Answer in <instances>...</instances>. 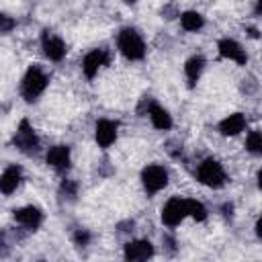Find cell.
Instances as JSON below:
<instances>
[{"label": "cell", "mask_w": 262, "mask_h": 262, "mask_svg": "<svg viewBox=\"0 0 262 262\" xmlns=\"http://www.w3.org/2000/svg\"><path fill=\"white\" fill-rule=\"evenodd\" d=\"M117 47L131 61H137V59L145 57V43H143L141 35L135 29H123L117 37Z\"/></svg>", "instance_id": "7a4b0ae2"}, {"label": "cell", "mask_w": 262, "mask_h": 262, "mask_svg": "<svg viewBox=\"0 0 262 262\" xmlns=\"http://www.w3.org/2000/svg\"><path fill=\"white\" fill-rule=\"evenodd\" d=\"M203 68H205V59H203L201 55H192L190 59H186V63H184V76H186L190 88H192V86L196 84V80L201 78Z\"/></svg>", "instance_id": "e0dca14e"}, {"label": "cell", "mask_w": 262, "mask_h": 262, "mask_svg": "<svg viewBox=\"0 0 262 262\" xmlns=\"http://www.w3.org/2000/svg\"><path fill=\"white\" fill-rule=\"evenodd\" d=\"M47 84H49V78L43 74V70L39 66H31L27 70V74L23 76L20 92H23V96H25L27 102H33V100H37L45 92Z\"/></svg>", "instance_id": "6da1fadb"}, {"label": "cell", "mask_w": 262, "mask_h": 262, "mask_svg": "<svg viewBox=\"0 0 262 262\" xmlns=\"http://www.w3.org/2000/svg\"><path fill=\"white\" fill-rule=\"evenodd\" d=\"M196 178H199L201 184H205V186H209V188H221V186L225 184V180H227L223 166H221L217 160H213V158H207V160H203V162L199 164V168H196Z\"/></svg>", "instance_id": "3957f363"}, {"label": "cell", "mask_w": 262, "mask_h": 262, "mask_svg": "<svg viewBox=\"0 0 262 262\" xmlns=\"http://www.w3.org/2000/svg\"><path fill=\"white\" fill-rule=\"evenodd\" d=\"M20 184V168L18 166H8L0 174V192L2 194H12Z\"/></svg>", "instance_id": "9a60e30c"}, {"label": "cell", "mask_w": 262, "mask_h": 262, "mask_svg": "<svg viewBox=\"0 0 262 262\" xmlns=\"http://www.w3.org/2000/svg\"><path fill=\"white\" fill-rule=\"evenodd\" d=\"M117 123L115 121H108V119H100L98 123H96V127H94V139H96V143L102 147V149H106V147H111L113 143H115V139H117Z\"/></svg>", "instance_id": "ba28073f"}, {"label": "cell", "mask_w": 262, "mask_h": 262, "mask_svg": "<svg viewBox=\"0 0 262 262\" xmlns=\"http://www.w3.org/2000/svg\"><path fill=\"white\" fill-rule=\"evenodd\" d=\"M14 219H16L20 225L29 227V229H37V227L41 225V221H43V213H41L39 207L27 205V207H20V209L14 211Z\"/></svg>", "instance_id": "4fadbf2b"}, {"label": "cell", "mask_w": 262, "mask_h": 262, "mask_svg": "<svg viewBox=\"0 0 262 262\" xmlns=\"http://www.w3.org/2000/svg\"><path fill=\"white\" fill-rule=\"evenodd\" d=\"M12 143L16 149H20L23 154H35L39 149V139L33 131V127L29 125V121H20L14 137H12Z\"/></svg>", "instance_id": "5b68a950"}, {"label": "cell", "mask_w": 262, "mask_h": 262, "mask_svg": "<svg viewBox=\"0 0 262 262\" xmlns=\"http://www.w3.org/2000/svg\"><path fill=\"white\" fill-rule=\"evenodd\" d=\"M246 149L254 156L262 154V133L260 131H250L246 137Z\"/></svg>", "instance_id": "ffe728a7"}, {"label": "cell", "mask_w": 262, "mask_h": 262, "mask_svg": "<svg viewBox=\"0 0 262 262\" xmlns=\"http://www.w3.org/2000/svg\"><path fill=\"white\" fill-rule=\"evenodd\" d=\"M41 47H43L45 57L51 59V61H59V59H63V55H66V51H68L63 39L57 37V35H51V33H45V35H43Z\"/></svg>", "instance_id": "9c48e42d"}, {"label": "cell", "mask_w": 262, "mask_h": 262, "mask_svg": "<svg viewBox=\"0 0 262 262\" xmlns=\"http://www.w3.org/2000/svg\"><path fill=\"white\" fill-rule=\"evenodd\" d=\"M147 115H149V121H151V125H154L156 129L168 131V129L172 127V117H170V113H168L164 106H160V104L154 102V104L149 106Z\"/></svg>", "instance_id": "2e32d148"}, {"label": "cell", "mask_w": 262, "mask_h": 262, "mask_svg": "<svg viewBox=\"0 0 262 262\" xmlns=\"http://www.w3.org/2000/svg\"><path fill=\"white\" fill-rule=\"evenodd\" d=\"M88 242H90V233H88V231H78V233H76V244L86 246Z\"/></svg>", "instance_id": "7402d4cb"}, {"label": "cell", "mask_w": 262, "mask_h": 262, "mask_svg": "<svg viewBox=\"0 0 262 262\" xmlns=\"http://www.w3.org/2000/svg\"><path fill=\"white\" fill-rule=\"evenodd\" d=\"M184 207H186V217H192L194 221H205L207 219V207L201 201L184 199Z\"/></svg>", "instance_id": "d6986e66"}, {"label": "cell", "mask_w": 262, "mask_h": 262, "mask_svg": "<svg viewBox=\"0 0 262 262\" xmlns=\"http://www.w3.org/2000/svg\"><path fill=\"white\" fill-rule=\"evenodd\" d=\"M217 49H219L221 57H225V59H229V61H235V63H239V66H244V63L248 61V55H246L244 47H242L235 39H229V37L221 39V41L217 43Z\"/></svg>", "instance_id": "52a82bcc"}, {"label": "cell", "mask_w": 262, "mask_h": 262, "mask_svg": "<svg viewBox=\"0 0 262 262\" xmlns=\"http://www.w3.org/2000/svg\"><path fill=\"white\" fill-rule=\"evenodd\" d=\"M180 25H182L184 31H192L194 33V31H199V29L205 27V18L196 10H186V12L180 14Z\"/></svg>", "instance_id": "ac0fdd59"}, {"label": "cell", "mask_w": 262, "mask_h": 262, "mask_svg": "<svg viewBox=\"0 0 262 262\" xmlns=\"http://www.w3.org/2000/svg\"><path fill=\"white\" fill-rule=\"evenodd\" d=\"M125 258L131 262H141L154 256V246L147 239H133L129 244H125Z\"/></svg>", "instance_id": "30bf717a"}, {"label": "cell", "mask_w": 262, "mask_h": 262, "mask_svg": "<svg viewBox=\"0 0 262 262\" xmlns=\"http://www.w3.org/2000/svg\"><path fill=\"white\" fill-rule=\"evenodd\" d=\"M184 217H186V207H184V199L180 196H172L162 207V223L168 227H176Z\"/></svg>", "instance_id": "8992f818"}, {"label": "cell", "mask_w": 262, "mask_h": 262, "mask_svg": "<svg viewBox=\"0 0 262 262\" xmlns=\"http://www.w3.org/2000/svg\"><path fill=\"white\" fill-rule=\"evenodd\" d=\"M47 166H51L57 172H63L70 168V147L68 145H53L49 147L47 156H45Z\"/></svg>", "instance_id": "7c38bea8"}, {"label": "cell", "mask_w": 262, "mask_h": 262, "mask_svg": "<svg viewBox=\"0 0 262 262\" xmlns=\"http://www.w3.org/2000/svg\"><path fill=\"white\" fill-rule=\"evenodd\" d=\"M141 184L149 194L160 192L168 184V172L160 164H149L141 170Z\"/></svg>", "instance_id": "277c9868"}, {"label": "cell", "mask_w": 262, "mask_h": 262, "mask_svg": "<svg viewBox=\"0 0 262 262\" xmlns=\"http://www.w3.org/2000/svg\"><path fill=\"white\" fill-rule=\"evenodd\" d=\"M106 61H108V55H106L104 49H92L90 53H86V57H84V61H82V72H84V76H86L88 80H92V78L98 74V70H100Z\"/></svg>", "instance_id": "8fae6325"}, {"label": "cell", "mask_w": 262, "mask_h": 262, "mask_svg": "<svg viewBox=\"0 0 262 262\" xmlns=\"http://www.w3.org/2000/svg\"><path fill=\"white\" fill-rule=\"evenodd\" d=\"M14 27H16V20H14L12 16H8V14L0 12V33H2V35H6V33H10Z\"/></svg>", "instance_id": "44dd1931"}, {"label": "cell", "mask_w": 262, "mask_h": 262, "mask_svg": "<svg viewBox=\"0 0 262 262\" xmlns=\"http://www.w3.org/2000/svg\"><path fill=\"white\" fill-rule=\"evenodd\" d=\"M125 2H127V4H135L137 0H125Z\"/></svg>", "instance_id": "603a6c76"}, {"label": "cell", "mask_w": 262, "mask_h": 262, "mask_svg": "<svg viewBox=\"0 0 262 262\" xmlns=\"http://www.w3.org/2000/svg\"><path fill=\"white\" fill-rule=\"evenodd\" d=\"M246 129V117L242 113H231L219 123V133L225 137H233Z\"/></svg>", "instance_id": "5bb4252c"}]
</instances>
